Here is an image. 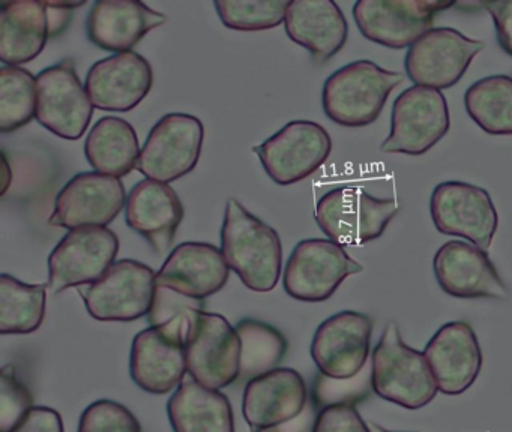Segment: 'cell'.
Segmentation results:
<instances>
[{
    "label": "cell",
    "mask_w": 512,
    "mask_h": 432,
    "mask_svg": "<svg viewBox=\"0 0 512 432\" xmlns=\"http://www.w3.org/2000/svg\"><path fill=\"white\" fill-rule=\"evenodd\" d=\"M398 213L394 198H379L356 186L326 192L316 204L320 230L341 246H361L379 239Z\"/></svg>",
    "instance_id": "277c9868"
},
{
    "label": "cell",
    "mask_w": 512,
    "mask_h": 432,
    "mask_svg": "<svg viewBox=\"0 0 512 432\" xmlns=\"http://www.w3.org/2000/svg\"><path fill=\"white\" fill-rule=\"evenodd\" d=\"M440 393L457 396L475 384L482 368L478 336L466 321L443 324L424 348Z\"/></svg>",
    "instance_id": "44dd1931"
},
{
    "label": "cell",
    "mask_w": 512,
    "mask_h": 432,
    "mask_svg": "<svg viewBox=\"0 0 512 432\" xmlns=\"http://www.w3.org/2000/svg\"><path fill=\"white\" fill-rule=\"evenodd\" d=\"M287 36L308 50L316 63H326L343 50L349 24L332 0H292L284 20Z\"/></svg>",
    "instance_id": "484cf974"
},
{
    "label": "cell",
    "mask_w": 512,
    "mask_h": 432,
    "mask_svg": "<svg viewBox=\"0 0 512 432\" xmlns=\"http://www.w3.org/2000/svg\"><path fill=\"white\" fill-rule=\"evenodd\" d=\"M140 149L136 129L125 119L101 117L85 141V156L97 173L124 177L137 168Z\"/></svg>",
    "instance_id": "f1b7e54d"
},
{
    "label": "cell",
    "mask_w": 512,
    "mask_h": 432,
    "mask_svg": "<svg viewBox=\"0 0 512 432\" xmlns=\"http://www.w3.org/2000/svg\"><path fill=\"white\" fill-rule=\"evenodd\" d=\"M188 374L203 386L224 389L241 374V338L226 317L196 311L188 317Z\"/></svg>",
    "instance_id": "5b68a950"
},
{
    "label": "cell",
    "mask_w": 512,
    "mask_h": 432,
    "mask_svg": "<svg viewBox=\"0 0 512 432\" xmlns=\"http://www.w3.org/2000/svg\"><path fill=\"white\" fill-rule=\"evenodd\" d=\"M13 432H65L61 414L50 407H34Z\"/></svg>",
    "instance_id": "ab89813d"
},
{
    "label": "cell",
    "mask_w": 512,
    "mask_h": 432,
    "mask_svg": "<svg viewBox=\"0 0 512 432\" xmlns=\"http://www.w3.org/2000/svg\"><path fill=\"white\" fill-rule=\"evenodd\" d=\"M94 104L71 60L43 69L37 77V113L40 125L64 140L85 135Z\"/></svg>",
    "instance_id": "2e32d148"
},
{
    "label": "cell",
    "mask_w": 512,
    "mask_h": 432,
    "mask_svg": "<svg viewBox=\"0 0 512 432\" xmlns=\"http://www.w3.org/2000/svg\"><path fill=\"white\" fill-rule=\"evenodd\" d=\"M370 383L377 396L406 410L424 408L439 392L424 351L409 347L394 321L371 354Z\"/></svg>",
    "instance_id": "7a4b0ae2"
},
{
    "label": "cell",
    "mask_w": 512,
    "mask_h": 432,
    "mask_svg": "<svg viewBox=\"0 0 512 432\" xmlns=\"http://www.w3.org/2000/svg\"><path fill=\"white\" fill-rule=\"evenodd\" d=\"M154 71L136 51L104 57L91 66L85 87L95 108L103 111L134 110L151 92Z\"/></svg>",
    "instance_id": "7402d4cb"
},
{
    "label": "cell",
    "mask_w": 512,
    "mask_h": 432,
    "mask_svg": "<svg viewBox=\"0 0 512 432\" xmlns=\"http://www.w3.org/2000/svg\"><path fill=\"white\" fill-rule=\"evenodd\" d=\"M173 432H235L232 404L223 392L184 378L167 402Z\"/></svg>",
    "instance_id": "83f0119b"
},
{
    "label": "cell",
    "mask_w": 512,
    "mask_h": 432,
    "mask_svg": "<svg viewBox=\"0 0 512 432\" xmlns=\"http://www.w3.org/2000/svg\"><path fill=\"white\" fill-rule=\"evenodd\" d=\"M311 432H373L353 402L343 401L320 408Z\"/></svg>",
    "instance_id": "74e56055"
},
{
    "label": "cell",
    "mask_w": 512,
    "mask_h": 432,
    "mask_svg": "<svg viewBox=\"0 0 512 432\" xmlns=\"http://www.w3.org/2000/svg\"><path fill=\"white\" fill-rule=\"evenodd\" d=\"M403 74L383 69L371 60H355L326 78L322 105L326 116L346 128H362L379 119L388 96Z\"/></svg>",
    "instance_id": "3957f363"
},
{
    "label": "cell",
    "mask_w": 512,
    "mask_h": 432,
    "mask_svg": "<svg viewBox=\"0 0 512 432\" xmlns=\"http://www.w3.org/2000/svg\"><path fill=\"white\" fill-rule=\"evenodd\" d=\"M266 174L277 185L287 186L316 173L332 152L329 132L311 120H293L268 140L253 147Z\"/></svg>",
    "instance_id": "30bf717a"
},
{
    "label": "cell",
    "mask_w": 512,
    "mask_h": 432,
    "mask_svg": "<svg viewBox=\"0 0 512 432\" xmlns=\"http://www.w3.org/2000/svg\"><path fill=\"white\" fill-rule=\"evenodd\" d=\"M484 48V42L467 38L457 29L437 27L428 30L409 47L404 69L416 86L442 92L464 77L476 54Z\"/></svg>",
    "instance_id": "4fadbf2b"
},
{
    "label": "cell",
    "mask_w": 512,
    "mask_h": 432,
    "mask_svg": "<svg viewBox=\"0 0 512 432\" xmlns=\"http://www.w3.org/2000/svg\"><path fill=\"white\" fill-rule=\"evenodd\" d=\"M235 327L241 338L239 381L248 383L251 378L278 368L289 350V342L277 327L254 318H244Z\"/></svg>",
    "instance_id": "1f68e13d"
},
{
    "label": "cell",
    "mask_w": 512,
    "mask_h": 432,
    "mask_svg": "<svg viewBox=\"0 0 512 432\" xmlns=\"http://www.w3.org/2000/svg\"><path fill=\"white\" fill-rule=\"evenodd\" d=\"M127 198L119 177L86 171L74 176L61 189L49 224L68 230L107 227L127 206Z\"/></svg>",
    "instance_id": "ac0fdd59"
},
{
    "label": "cell",
    "mask_w": 512,
    "mask_h": 432,
    "mask_svg": "<svg viewBox=\"0 0 512 432\" xmlns=\"http://www.w3.org/2000/svg\"><path fill=\"white\" fill-rule=\"evenodd\" d=\"M430 213L437 230L488 249L499 227V215L485 189L460 180L439 183L430 198Z\"/></svg>",
    "instance_id": "7c38bea8"
},
{
    "label": "cell",
    "mask_w": 512,
    "mask_h": 432,
    "mask_svg": "<svg viewBox=\"0 0 512 432\" xmlns=\"http://www.w3.org/2000/svg\"><path fill=\"white\" fill-rule=\"evenodd\" d=\"M50 36L49 9L40 0H17L0 5V60L20 66L37 59Z\"/></svg>",
    "instance_id": "4316f807"
},
{
    "label": "cell",
    "mask_w": 512,
    "mask_h": 432,
    "mask_svg": "<svg viewBox=\"0 0 512 432\" xmlns=\"http://www.w3.org/2000/svg\"><path fill=\"white\" fill-rule=\"evenodd\" d=\"M437 284L457 299L506 300L509 290L484 249L451 240L440 246L433 260Z\"/></svg>",
    "instance_id": "d6986e66"
},
{
    "label": "cell",
    "mask_w": 512,
    "mask_h": 432,
    "mask_svg": "<svg viewBox=\"0 0 512 432\" xmlns=\"http://www.w3.org/2000/svg\"><path fill=\"white\" fill-rule=\"evenodd\" d=\"M155 288L157 273L152 267L124 258L82 291L83 302L95 320L128 323L149 314Z\"/></svg>",
    "instance_id": "8fae6325"
},
{
    "label": "cell",
    "mask_w": 512,
    "mask_h": 432,
    "mask_svg": "<svg viewBox=\"0 0 512 432\" xmlns=\"http://www.w3.org/2000/svg\"><path fill=\"white\" fill-rule=\"evenodd\" d=\"M362 270V264L334 240H301L287 260L284 290L301 302H325L349 276Z\"/></svg>",
    "instance_id": "52a82bcc"
},
{
    "label": "cell",
    "mask_w": 512,
    "mask_h": 432,
    "mask_svg": "<svg viewBox=\"0 0 512 432\" xmlns=\"http://www.w3.org/2000/svg\"><path fill=\"white\" fill-rule=\"evenodd\" d=\"M287 0H215L224 26L239 32L274 29L286 20Z\"/></svg>",
    "instance_id": "836d02e7"
},
{
    "label": "cell",
    "mask_w": 512,
    "mask_h": 432,
    "mask_svg": "<svg viewBox=\"0 0 512 432\" xmlns=\"http://www.w3.org/2000/svg\"><path fill=\"white\" fill-rule=\"evenodd\" d=\"M481 5L493 17L500 48L512 56V0H494V2H482Z\"/></svg>",
    "instance_id": "f35d334b"
},
{
    "label": "cell",
    "mask_w": 512,
    "mask_h": 432,
    "mask_svg": "<svg viewBox=\"0 0 512 432\" xmlns=\"http://www.w3.org/2000/svg\"><path fill=\"white\" fill-rule=\"evenodd\" d=\"M77 432H142V425L125 405L100 399L83 411Z\"/></svg>",
    "instance_id": "e575fe53"
},
{
    "label": "cell",
    "mask_w": 512,
    "mask_h": 432,
    "mask_svg": "<svg viewBox=\"0 0 512 432\" xmlns=\"http://www.w3.org/2000/svg\"><path fill=\"white\" fill-rule=\"evenodd\" d=\"M221 252L248 290L269 293L277 287L283 264L280 236L236 198L226 204Z\"/></svg>",
    "instance_id": "6da1fadb"
},
{
    "label": "cell",
    "mask_w": 512,
    "mask_h": 432,
    "mask_svg": "<svg viewBox=\"0 0 512 432\" xmlns=\"http://www.w3.org/2000/svg\"><path fill=\"white\" fill-rule=\"evenodd\" d=\"M230 267L212 243L184 242L176 246L157 273V285L184 296L206 300L226 287Z\"/></svg>",
    "instance_id": "cb8c5ba5"
},
{
    "label": "cell",
    "mask_w": 512,
    "mask_h": 432,
    "mask_svg": "<svg viewBox=\"0 0 512 432\" xmlns=\"http://www.w3.org/2000/svg\"><path fill=\"white\" fill-rule=\"evenodd\" d=\"M125 219L131 230L163 255L172 248L176 231L184 221V206L169 183L140 180L128 194Z\"/></svg>",
    "instance_id": "603a6c76"
},
{
    "label": "cell",
    "mask_w": 512,
    "mask_h": 432,
    "mask_svg": "<svg viewBox=\"0 0 512 432\" xmlns=\"http://www.w3.org/2000/svg\"><path fill=\"white\" fill-rule=\"evenodd\" d=\"M37 113V78L28 69L0 68V132L11 134L28 125Z\"/></svg>",
    "instance_id": "d6a6232c"
},
{
    "label": "cell",
    "mask_w": 512,
    "mask_h": 432,
    "mask_svg": "<svg viewBox=\"0 0 512 432\" xmlns=\"http://www.w3.org/2000/svg\"><path fill=\"white\" fill-rule=\"evenodd\" d=\"M2 162H4V168H2V192L0 194L5 195L13 182V168L10 167L5 153H2Z\"/></svg>",
    "instance_id": "b9f144b4"
},
{
    "label": "cell",
    "mask_w": 512,
    "mask_h": 432,
    "mask_svg": "<svg viewBox=\"0 0 512 432\" xmlns=\"http://www.w3.org/2000/svg\"><path fill=\"white\" fill-rule=\"evenodd\" d=\"M470 119L491 135H512V78L490 75L475 81L464 93Z\"/></svg>",
    "instance_id": "4dcf8cb0"
},
{
    "label": "cell",
    "mask_w": 512,
    "mask_h": 432,
    "mask_svg": "<svg viewBox=\"0 0 512 432\" xmlns=\"http://www.w3.org/2000/svg\"><path fill=\"white\" fill-rule=\"evenodd\" d=\"M454 5L437 0H359L353 18L368 41L403 50L433 29L436 14Z\"/></svg>",
    "instance_id": "5bb4252c"
},
{
    "label": "cell",
    "mask_w": 512,
    "mask_h": 432,
    "mask_svg": "<svg viewBox=\"0 0 512 432\" xmlns=\"http://www.w3.org/2000/svg\"><path fill=\"white\" fill-rule=\"evenodd\" d=\"M166 21L163 12L139 0H98L89 11L86 33L101 50L128 53Z\"/></svg>",
    "instance_id": "d4e9b609"
},
{
    "label": "cell",
    "mask_w": 512,
    "mask_h": 432,
    "mask_svg": "<svg viewBox=\"0 0 512 432\" xmlns=\"http://www.w3.org/2000/svg\"><path fill=\"white\" fill-rule=\"evenodd\" d=\"M196 311H206V300L193 299L172 288L157 285L148 323L151 326H161L176 317L188 318Z\"/></svg>",
    "instance_id": "8d00e7d4"
},
{
    "label": "cell",
    "mask_w": 512,
    "mask_h": 432,
    "mask_svg": "<svg viewBox=\"0 0 512 432\" xmlns=\"http://www.w3.org/2000/svg\"><path fill=\"white\" fill-rule=\"evenodd\" d=\"M448 102L440 90L412 86L392 105L391 131L380 150L421 156L436 146L449 131Z\"/></svg>",
    "instance_id": "9c48e42d"
},
{
    "label": "cell",
    "mask_w": 512,
    "mask_h": 432,
    "mask_svg": "<svg viewBox=\"0 0 512 432\" xmlns=\"http://www.w3.org/2000/svg\"><path fill=\"white\" fill-rule=\"evenodd\" d=\"M47 287L26 284L16 276H0V333L29 335L37 332L46 317Z\"/></svg>",
    "instance_id": "f546056e"
},
{
    "label": "cell",
    "mask_w": 512,
    "mask_h": 432,
    "mask_svg": "<svg viewBox=\"0 0 512 432\" xmlns=\"http://www.w3.org/2000/svg\"><path fill=\"white\" fill-rule=\"evenodd\" d=\"M263 432H281V431H280V429L275 428V429H268V431H263Z\"/></svg>",
    "instance_id": "ee69618b"
},
{
    "label": "cell",
    "mask_w": 512,
    "mask_h": 432,
    "mask_svg": "<svg viewBox=\"0 0 512 432\" xmlns=\"http://www.w3.org/2000/svg\"><path fill=\"white\" fill-rule=\"evenodd\" d=\"M187 327V317H176L134 336L130 375L140 389L152 395H167L178 389L188 372Z\"/></svg>",
    "instance_id": "8992f818"
},
{
    "label": "cell",
    "mask_w": 512,
    "mask_h": 432,
    "mask_svg": "<svg viewBox=\"0 0 512 432\" xmlns=\"http://www.w3.org/2000/svg\"><path fill=\"white\" fill-rule=\"evenodd\" d=\"M308 389L296 369L277 368L251 378L244 390L242 414L253 432L280 428L304 413Z\"/></svg>",
    "instance_id": "ffe728a7"
},
{
    "label": "cell",
    "mask_w": 512,
    "mask_h": 432,
    "mask_svg": "<svg viewBox=\"0 0 512 432\" xmlns=\"http://www.w3.org/2000/svg\"><path fill=\"white\" fill-rule=\"evenodd\" d=\"M86 2L79 3H68V2H47V9H49V21H50V36L61 35L68 24H70L71 18H73L74 9L80 8L85 5Z\"/></svg>",
    "instance_id": "60d3db41"
},
{
    "label": "cell",
    "mask_w": 512,
    "mask_h": 432,
    "mask_svg": "<svg viewBox=\"0 0 512 432\" xmlns=\"http://www.w3.org/2000/svg\"><path fill=\"white\" fill-rule=\"evenodd\" d=\"M371 431H373V432H398V431H388V429L383 428V426L377 425V423H373V425H371Z\"/></svg>",
    "instance_id": "7bdbcfd3"
},
{
    "label": "cell",
    "mask_w": 512,
    "mask_h": 432,
    "mask_svg": "<svg viewBox=\"0 0 512 432\" xmlns=\"http://www.w3.org/2000/svg\"><path fill=\"white\" fill-rule=\"evenodd\" d=\"M205 126L199 117L170 113L161 117L149 132L137 170L146 179L170 183L187 176L202 155Z\"/></svg>",
    "instance_id": "ba28073f"
},
{
    "label": "cell",
    "mask_w": 512,
    "mask_h": 432,
    "mask_svg": "<svg viewBox=\"0 0 512 432\" xmlns=\"http://www.w3.org/2000/svg\"><path fill=\"white\" fill-rule=\"evenodd\" d=\"M119 239L107 227L70 230L49 257V287L61 293L97 282L115 263Z\"/></svg>",
    "instance_id": "e0dca14e"
},
{
    "label": "cell",
    "mask_w": 512,
    "mask_h": 432,
    "mask_svg": "<svg viewBox=\"0 0 512 432\" xmlns=\"http://www.w3.org/2000/svg\"><path fill=\"white\" fill-rule=\"evenodd\" d=\"M32 395L17 378L16 368L0 371V432H13L32 410Z\"/></svg>",
    "instance_id": "d590c367"
},
{
    "label": "cell",
    "mask_w": 512,
    "mask_h": 432,
    "mask_svg": "<svg viewBox=\"0 0 512 432\" xmlns=\"http://www.w3.org/2000/svg\"><path fill=\"white\" fill-rule=\"evenodd\" d=\"M373 320L358 311H341L326 318L314 333L310 353L320 374L331 380L358 377L370 357Z\"/></svg>",
    "instance_id": "9a60e30c"
}]
</instances>
